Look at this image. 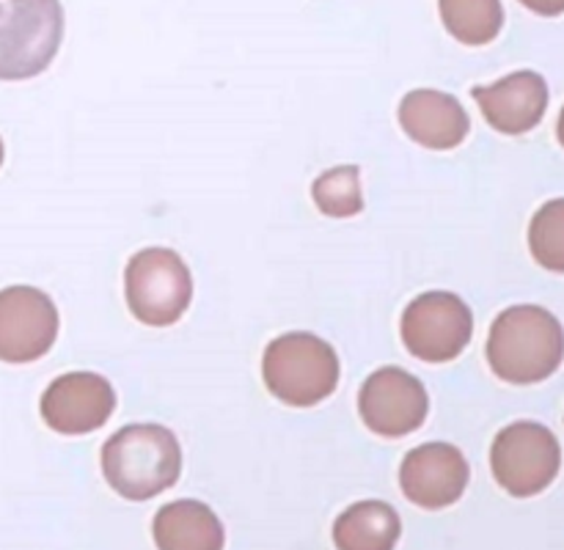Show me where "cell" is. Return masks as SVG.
Listing matches in <instances>:
<instances>
[{
  "label": "cell",
  "instance_id": "cell-1",
  "mask_svg": "<svg viewBox=\"0 0 564 550\" xmlns=\"http://www.w3.org/2000/svg\"><path fill=\"white\" fill-rule=\"evenodd\" d=\"M564 361V328L543 306H510L494 319L488 336V363L510 385L549 380Z\"/></svg>",
  "mask_w": 564,
  "mask_h": 550
},
{
  "label": "cell",
  "instance_id": "cell-2",
  "mask_svg": "<svg viewBox=\"0 0 564 550\" xmlns=\"http://www.w3.org/2000/svg\"><path fill=\"white\" fill-rule=\"evenodd\" d=\"M102 473L121 498H154L180 479V440L163 424H127L105 440Z\"/></svg>",
  "mask_w": 564,
  "mask_h": 550
},
{
  "label": "cell",
  "instance_id": "cell-3",
  "mask_svg": "<svg viewBox=\"0 0 564 550\" xmlns=\"http://www.w3.org/2000/svg\"><path fill=\"white\" fill-rule=\"evenodd\" d=\"M339 358L319 336L292 330L268 344L262 377L270 394L290 407H314L339 385Z\"/></svg>",
  "mask_w": 564,
  "mask_h": 550
},
{
  "label": "cell",
  "instance_id": "cell-4",
  "mask_svg": "<svg viewBox=\"0 0 564 550\" xmlns=\"http://www.w3.org/2000/svg\"><path fill=\"white\" fill-rule=\"evenodd\" d=\"M61 0H0V80H31L58 55Z\"/></svg>",
  "mask_w": 564,
  "mask_h": 550
},
{
  "label": "cell",
  "instance_id": "cell-5",
  "mask_svg": "<svg viewBox=\"0 0 564 550\" xmlns=\"http://www.w3.org/2000/svg\"><path fill=\"white\" fill-rule=\"evenodd\" d=\"M124 297L138 322L169 328L191 308V267L171 248H143L127 262Z\"/></svg>",
  "mask_w": 564,
  "mask_h": 550
},
{
  "label": "cell",
  "instance_id": "cell-6",
  "mask_svg": "<svg viewBox=\"0 0 564 550\" xmlns=\"http://www.w3.org/2000/svg\"><path fill=\"white\" fill-rule=\"evenodd\" d=\"M490 468L499 487L516 498H532L560 476L562 446L543 424L516 421L496 435L490 446Z\"/></svg>",
  "mask_w": 564,
  "mask_h": 550
},
{
  "label": "cell",
  "instance_id": "cell-7",
  "mask_svg": "<svg viewBox=\"0 0 564 550\" xmlns=\"http://www.w3.org/2000/svg\"><path fill=\"white\" fill-rule=\"evenodd\" d=\"M402 341L424 363H449L474 336V314L452 292H424L402 314Z\"/></svg>",
  "mask_w": 564,
  "mask_h": 550
},
{
  "label": "cell",
  "instance_id": "cell-8",
  "mask_svg": "<svg viewBox=\"0 0 564 550\" xmlns=\"http://www.w3.org/2000/svg\"><path fill=\"white\" fill-rule=\"evenodd\" d=\"M364 424L380 438H405L416 432L430 413V396L422 380L400 366H383L369 374L358 394Z\"/></svg>",
  "mask_w": 564,
  "mask_h": 550
},
{
  "label": "cell",
  "instance_id": "cell-9",
  "mask_svg": "<svg viewBox=\"0 0 564 550\" xmlns=\"http://www.w3.org/2000/svg\"><path fill=\"white\" fill-rule=\"evenodd\" d=\"M58 339V308L36 286L17 284L0 292V361L33 363Z\"/></svg>",
  "mask_w": 564,
  "mask_h": 550
},
{
  "label": "cell",
  "instance_id": "cell-10",
  "mask_svg": "<svg viewBox=\"0 0 564 550\" xmlns=\"http://www.w3.org/2000/svg\"><path fill=\"white\" fill-rule=\"evenodd\" d=\"M44 424L58 435H88L116 410V391L102 374L69 372L55 377L39 402Z\"/></svg>",
  "mask_w": 564,
  "mask_h": 550
},
{
  "label": "cell",
  "instance_id": "cell-11",
  "mask_svg": "<svg viewBox=\"0 0 564 550\" xmlns=\"http://www.w3.org/2000/svg\"><path fill=\"white\" fill-rule=\"evenodd\" d=\"M471 468L452 443H422L408 451L400 465V487L411 504L438 512L457 504L466 493Z\"/></svg>",
  "mask_w": 564,
  "mask_h": 550
},
{
  "label": "cell",
  "instance_id": "cell-12",
  "mask_svg": "<svg viewBox=\"0 0 564 550\" xmlns=\"http://www.w3.org/2000/svg\"><path fill=\"white\" fill-rule=\"evenodd\" d=\"M471 94L485 121L505 135L534 130L549 110V82L532 69L512 72L494 86H474Z\"/></svg>",
  "mask_w": 564,
  "mask_h": 550
},
{
  "label": "cell",
  "instance_id": "cell-13",
  "mask_svg": "<svg viewBox=\"0 0 564 550\" xmlns=\"http://www.w3.org/2000/svg\"><path fill=\"white\" fill-rule=\"evenodd\" d=\"M397 119L411 141L424 148H435V152H449V148L460 146L471 130V121H468L460 99L446 91H435V88L408 91L397 110Z\"/></svg>",
  "mask_w": 564,
  "mask_h": 550
},
{
  "label": "cell",
  "instance_id": "cell-14",
  "mask_svg": "<svg viewBox=\"0 0 564 550\" xmlns=\"http://www.w3.org/2000/svg\"><path fill=\"white\" fill-rule=\"evenodd\" d=\"M152 537L158 550H224V522L202 501L182 498L154 515Z\"/></svg>",
  "mask_w": 564,
  "mask_h": 550
},
{
  "label": "cell",
  "instance_id": "cell-15",
  "mask_svg": "<svg viewBox=\"0 0 564 550\" xmlns=\"http://www.w3.org/2000/svg\"><path fill=\"white\" fill-rule=\"evenodd\" d=\"M400 534V515L386 501H358L334 522L336 550H394Z\"/></svg>",
  "mask_w": 564,
  "mask_h": 550
},
{
  "label": "cell",
  "instance_id": "cell-16",
  "mask_svg": "<svg viewBox=\"0 0 564 550\" xmlns=\"http://www.w3.org/2000/svg\"><path fill=\"white\" fill-rule=\"evenodd\" d=\"M438 11L446 31L468 47L490 44L505 28L501 0H438Z\"/></svg>",
  "mask_w": 564,
  "mask_h": 550
},
{
  "label": "cell",
  "instance_id": "cell-17",
  "mask_svg": "<svg viewBox=\"0 0 564 550\" xmlns=\"http://www.w3.org/2000/svg\"><path fill=\"white\" fill-rule=\"evenodd\" d=\"M314 204L330 218H352L364 209V187L358 165H336L314 179Z\"/></svg>",
  "mask_w": 564,
  "mask_h": 550
},
{
  "label": "cell",
  "instance_id": "cell-18",
  "mask_svg": "<svg viewBox=\"0 0 564 550\" xmlns=\"http://www.w3.org/2000/svg\"><path fill=\"white\" fill-rule=\"evenodd\" d=\"M529 251L549 273L564 275V198L543 204L529 223Z\"/></svg>",
  "mask_w": 564,
  "mask_h": 550
},
{
  "label": "cell",
  "instance_id": "cell-19",
  "mask_svg": "<svg viewBox=\"0 0 564 550\" xmlns=\"http://www.w3.org/2000/svg\"><path fill=\"white\" fill-rule=\"evenodd\" d=\"M529 11L540 16H560L564 14V0H521Z\"/></svg>",
  "mask_w": 564,
  "mask_h": 550
},
{
  "label": "cell",
  "instance_id": "cell-20",
  "mask_svg": "<svg viewBox=\"0 0 564 550\" xmlns=\"http://www.w3.org/2000/svg\"><path fill=\"white\" fill-rule=\"evenodd\" d=\"M556 138H560V143L564 146V108L560 113V121H556Z\"/></svg>",
  "mask_w": 564,
  "mask_h": 550
},
{
  "label": "cell",
  "instance_id": "cell-21",
  "mask_svg": "<svg viewBox=\"0 0 564 550\" xmlns=\"http://www.w3.org/2000/svg\"><path fill=\"white\" fill-rule=\"evenodd\" d=\"M0 165H3V141H0Z\"/></svg>",
  "mask_w": 564,
  "mask_h": 550
}]
</instances>
